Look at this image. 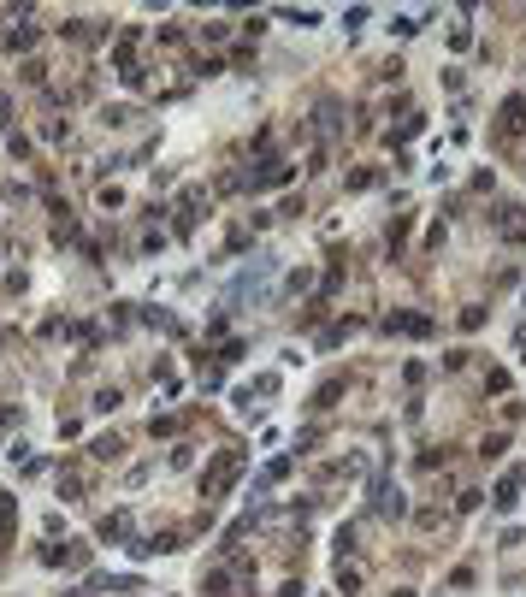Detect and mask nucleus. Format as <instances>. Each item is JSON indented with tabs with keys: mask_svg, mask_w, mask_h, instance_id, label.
<instances>
[{
	"mask_svg": "<svg viewBox=\"0 0 526 597\" xmlns=\"http://www.w3.org/2000/svg\"><path fill=\"white\" fill-rule=\"evenodd\" d=\"M497 225H509L514 237H526V207H497Z\"/></svg>",
	"mask_w": 526,
	"mask_h": 597,
	"instance_id": "1",
	"label": "nucleus"
},
{
	"mask_svg": "<svg viewBox=\"0 0 526 597\" xmlns=\"http://www.w3.org/2000/svg\"><path fill=\"white\" fill-rule=\"evenodd\" d=\"M36 36H42V30H36V18H24V24L12 30V47H30V42H36Z\"/></svg>",
	"mask_w": 526,
	"mask_h": 597,
	"instance_id": "2",
	"label": "nucleus"
},
{
	"mask_svg": "<svg viewBox=\"0 0 526 597\" xmlns=\"http://www.w3.org/2000/svg\"><path fill=\"white\" fill-rule=\"evenodd\" d=\"M520 479H526V473H509V479L497 485V503H503V509H509V503H514V491H520Z\"/></svg>",
	"mask_w": 526,
	"mask_h": 597,
	"instance_id": "3",
	"label": "nucleus"
},
{
	"mask_svg": "<svg viewBox=\"0 0 526 597\" xmlns=\"http://www.w3.org/2000/svg\"><path fill=\"white\" fill-rule=\"evenodd\" d=\"M509 131H526V101H520V95L509 101Z\"/></svg>",
	"mask_w": 526,
	"mask_h": 597,
	"instance_id": "4",
	"label": "nucleus"
}]
</instances>
